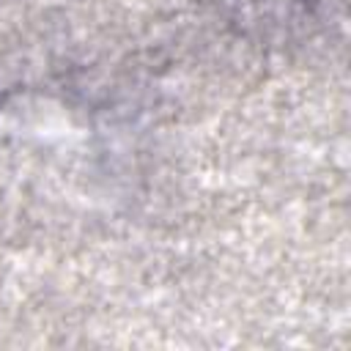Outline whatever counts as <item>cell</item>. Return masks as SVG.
Listing matches in <instances>:
<instances>
[{"label":"cell","mask_w":351,"mask_h":351,"mask_svg":"<svg viewBox=\"0 0 351 351\" xmlns=\"http://www.w3.org/2000/svg\"><path fill=\"white\" fill-rule=\"evenodd\" d=\"M332 3L335 0H219L233 25L266 41L310 33L329 16Z\"/></svg>","instance_id":"cell-1"}]
</instances>
